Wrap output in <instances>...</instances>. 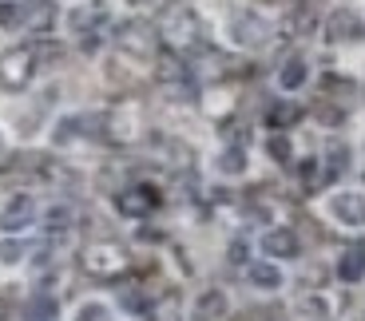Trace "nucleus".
Instances as JSON below:
<instances>
[{
	"label": "nucleus",
	"instance_id": "1",
	"mask_svg": "<svg viewBox=\"0 0 365 321\" xmlns=\"http://www.w3.org/2000/svg\"><path fill=\"white\" fill-rule=\"evenodd\" d=\"M80 266L83 274L100 278V282H115V278H123L131 270V254L123 246H115V242H91V246H83Z\"/></svg>",
	"mask_w": 365,
	"mask_h": 321
},
{
	"label": "nucleus",
	"instance_id": "2",
	"mask_svg": "<svg viewBox=\"0 0 365 321\" xmlns=\"http://www.w3.org/2000/svg\"><path fill=\"white\" fill-rule=\"evenodd\" d=\"M163 40L175 52H195L202 48V20L191 9H171L163 16Z\"/></svg>",
	"mask_w": 365,
	"mask_h": 321
},
{
	"label": "nucleus",
	"instance_id": "3",
	"mask_svg": "<svg viewBox=\"0 0 365 321\" xmlns=\"http://www.w3.org/2000/svg\"><path fill=\"white\" fill-rule=\"evenodd\" d=\"M115 44H119V52L135 56V60H155L159 32L147 24V20H128V24L115 28Z\"/></svg>",
	"mask_w": 365,
	"mask_h": 321
},
{
	"label": "nucleus",
	"instance_id": "4",
	"mask_svg": "<svg viewBox=\"0 0 365 321\" xmlns=\"http://www.w3.org/2000/svg\"><path fill=\"white\" fill-rule=\"evenodd\" d=\"M36 48H12V52L0 56V83L9 92H24L32 75H36Z\"/></svg>",
	"mask_w": 365,
	"mask_h": 321
},
{
	"label": "nucleus",
	"instance_id": "5",
	"mask_svg": "<svg viewBox=\"0 0 365 321\" xmlns=\"http://www.w3.org/2000/svg\"><path fill=\"white\" fill-rule=\"evenodd\" d=\"M115 206L119 214H128V219H147V214L159 211V191L147 183H135V186H123L115 194Z\"/></svg>",
	"mask_w": 365,
	"mask_h": 321
},
{
	"label": "nucleus",
	"instance_id": "6",
	"mask_svg": "<svg viewBox=\"0 0 365 321\" xmlns=\"http://www.w3.org/2000/svg\"><path fill=\"white\" fill-rule=\"evenodd\" d=\"M36 222V202L28 199V194H16L0 206V234H20Z\"/></svg>",
	"mask_w": 365,
	"mask_h": 321
},
{
	"label": "nucleus",
	"instance_id": "7",
	"mask_svg": "<svg viewBox=\"0 0 365 321\" xmlns=\"http://www.w3.org/2000/svg\"><path fill=\"white\" fill-rule=\"evenodd\" d=\"M326 211L334 222H341V226H365V199L357 191H338L329 194Z\"/></svg>",
	"mask_w": 365,
	"mask_h": 321
},
{
	"label": "nucleus",
	"instance_id": "8",
	"mask_svg": "<svg viewBox=\"0 0 365 321\" xmlns=\"http://www.w3.org/2000/svg\"><path fill=\"white\" fill-rule=\"evenodd\" d=\"M365 32V20L357 16L354 9H334L326 20V40L329 44H346V40H357Z\"/></svg>",
	"mask_w": 365,
	"mask_h": 321
},
{
	"label": "nucleus",
	"instance_id": "9",
	"mask_svg": "<svg viewBox=\"0 0 365 321\" xmlns=\"http://www.w3.org/2000/svg\"><path fill=\"white\" fill-rule=\"evenodd\" d=\"M266 20L262 16H255V12H238L235 20H230V40H235L238 48H258V44H266Z\"/></svg>",
	"mask_w": 365,
	"mask_h": 321
},
{
	"label": "nucleus",
	"instance_id": "10",
	"mask_svg": "<svg viewBox=\"0 0 365 321\" xmlns=\"http://www.w3.org/2000/svg\"><path fill=\"white\" fill-rule=\"evenodd\" d=\"M56 20V0H24L20 4V28L24 32H48Z\"/></svg>",
	"mask_w": 365,
	"mask_h": 321
},
{
	"label": "nucleus",
	"instance_id": "11",
	"mask_svg": "<svg viewBox=\"0 0 365 321\" xmlns=\"http://www.w3.org/2000/svg\"><path fill=\"white\" fill-rule=\"evenodd\" d=\"M68 24H72V32L88 36V44H91V32L108 28V9H103V4H96V0H88V4H80V9L68 16Z\"/></svg>",
	"mask_w": 365,
	"mask_h": 321
},
{
	"label": "nucleus",
	"instance_id": "12",
	"mask_svg": "<svg viewBox=\"0 0 365 321\" xmlns=\"http://www.w3.org/2000/svg\"><path fill=\"white\" fill-rule=\"evenodd\" d=\"M108 139L111 143H131V139L139 135V111L135 107H115L108 111Z\"/></svg>",
	"mask_w": 365,
	"mask_h": 321
},
{
	"label": "nucleus",
	"instance_id": "13",
	"mask_svg": "<svg viewBox=\"0 0 365 321\" xmlns=\"http://www.w3.org/2000/svg\"><path fill=\"white\" fill-rule=\"evenodd\" d=\"M155 75H159V83L163 88H171V92H187L191 88V68L182 64L179 56H159V64H155Z\"/></svg>",
	"mask_w": 365,
	"mask_h": 321
},
{
	"label": "nucleus",
	"instance_id": "14",
	"mask_svg": "<svg viewBox=\"0 0 365 321\" xmlns=\"http://www.w3.org/2000/svg\"><path fill=\"white\" fill-rule=\"evenodd\" d=\"M262 254H270V258H298L302 254V242H298L294 230L274 226V230H266V234H262Z\"/></svg>",
	"mask_w": 365,
	"mask_h": 321
},
{
	"label": "nucleus",
	"instance_id": "15",
	"mask_svg": "<svg viewBox=\"0 0 365 321\" xmlns=\"http://www.w3.org/2000/svg\"><path fill=\"white\" fill-rule=\"evenodd\" d=\"M227 313H230V302H227L222 290H202V294L195 298V305H191L195 321H222Z\"/></svg>",
	"mask_w": 365,
	"mask_h": 321
},
{
	"label": "nucleus",
	"instance_id": "16",
	"mask_svg": "<svg viewBox=\"0 0 365 321\" xmlns=\"http://www.w3.org/2000/svg\"><path fill=\"white\" fill-rule=\"evenodd\" d=\"M306 80H310V68H306L302 56H290V60L278 68V88H282V92H298Z\"/></svg>",
	"mask_w": 365,
	"mask_h": 321
},
{
	"label": "nucleus",
	"instance_id": "17",
	"mask_svg": "<svg viewBox=\"0 0 365 321\" xmlns=\"http://www.w3.org/2000/svg\"><path fill=\"white\" fill-rule=\"evenodd\" d=\"M294 313L306 321H326L329 313H334V305H329L326 294H302L298 302H294Z\"/></svg>",
	"mask_w": 365,
	"mask_h": 321
},
{
	"label": "nucleus",
	"instance_id": "18",
	"mask_svg": "<svg viewBox=\"0 0 365 321\" xmlns=\"http://www.w3.org/2000/svg\"><path fill=\"white\" fill-rule=\"evenodd\" d=\"M247 278H250V285H255V290H266V294L282 285V270L274 266V262H250Z\"/></svg>",
	"mask_w": 365,
	"mask_h": 321
},
{
	"label": "nucleus",
	"instance_id": "19",
	"mask_svg": "<svg viewBox=\"0 0 365 321\" xmlns=\"http://www.w3.org/2000/svg\"><path fill=\"white\" fill-rule=\"evenodd\" d=\"M298 120H302V107H298V103H274V107L266 111V127H274V131L294 127Z\"/></svg>",
	"mask_w": 365,
	"mask_h": 321
},
{
	"label": "nucleus",
	"instance_id": "20",
	"mask_svg": "<svg viewBox=\"0 0 365 321\" xmlns=\"http://www.w3.org/2000/svg\"><path fill=\"white\" fill-rule=\"evenodd\" d=\"M338 278H341V282H361V278H365V254H361V250H346V254H341Z\"/></svg>",
	"mask_w": 365,
	"mask_h": 321
},
{
	"label": "nucleus",
	"instance_id": "21",
	"mask_svg": "<svg viewBox=\"0 0 365 321\" xmlns=\"http://www.w3.org/2000/svg\"><path fill=\"white\" fill-rule=\"evenodd\" d=\"M215 167H219V174H247V155H242V147H227Z\"/></svg>",
	"mask_w": 365,
	"mask_h": 321
},
{
	"label": "nucleus",
	"instance_id": "22",
	"mask_svg": "<svg viewBox=\"0 0 365 321\" xmlns=\"http://www.w3.org/2000/svg\"><path fill=\"white\" fill-rule=\"evenodd\" d=\"M266 155H270L274 163H290V159H294V147H290V139H286L282 131H274V135L266 139Z\"/></svg>",
	"mask_w": 365,
	"mask_h": 321
},
{
	"label": "nucleus",
	"instance_id": "23",
	"mask_svg": "<svg viewBox=\"0 0 365 321\" xmlns=\"http://www.w3.org/2000/svg\"><path fill=\"white\" fill-rule=\"evenodd\" d=\"M72 321H111V310L103 302H83V305H76Z\"/></svg>",
	"mask_w": 365,
	"mask_h": 321
},
{
	"label": "nucleus",
	"instance_id": "24",
	"mask_svg": "<svg viewBox=\"0 0 365 321\" xmlns=\"http://www.w3.org/2000/svg\"><path fill=\"white\" fill-rule=\"evenodd\" d=\"M28 317H32V321H52L56 317V302H52V298H44V294H36L32 302H28Z\"/></svg>",
	"mask_w": 365,
	"mask_h": 321
},
{
	"label": "nucleus",
	"instance_id": "25",
	"mask_svg": "<svg viewBox=\"0 0 365 321\" xmlns=\"http://www.w3.org/2000/svg\"><path fill=\"white\" fill-rule=\"evenodd\" d=\"M48 226L52 230H68L72 226V206H68V202H56V206H48Z\"/></svg>",
	"mask_w": 365,
	"mask_h": 321
},
{
	"label": "nucleus",
	"instance_id": "26",
	"mask_svg": "<svg viewBox=\"0 0 365 321\" xmlns=\"http://www.w3.org/2000/svg\"><path fill=\"white\" fill-rule=\"evenodd\" d=\"M9 28H20V4L0 0V32H9Z\"/></svg>",
	"mask_w": 365,
	"mask_h": 321
},
{
	"label": "nucleus",
	"instance_id": "27",
	"mask_svg": "<svg viewBox=\"0 0 365 321\" xmlns=\"http://www.w3.org/2000/svg\"><path fill=\"white\" fill-rule=\"evenodd\" d=\"M24 258V246L20 242H0V266H16Z\"/></svg>",
	"mask_w": 365,
	"mask_h": 321
},
{
	"label": "nucleus",
	"instance_id": "28",
	"mask_svg": "<svg viewBox=\"0 0 365 321\" xmlns=\"http://www.w3.org/2000/svg\"><path fill=\"white\" fill-rule=\"evenodd\" d=\"M72 135H80V120H64V123H60V131L52 135V143L64 147V143H72Z\"/></svg>",
	"mask_w": 365,
	"mask_h": 321
},
{
	"label": "nucleus",
	"instance_id": "29",
	"mask_svg": "<svg viewBox=\"0 0 365 321\" xmlns=\"http://www.w3.org/2000/svg\"><path fill=\"white\" fill-rule=\"evenodd\" d=\"M227 258H230V262H235V266H238V262H247V242H230Z\"/></svg>",
	"mask_w": 365,
	"mask_h": 321
},
{
	"label": "nucleus",
	"instance_id": "30",
	"mask_svg": "<svg viewBox=\"0 0 365 321\" xmlns=\"http://www.w3.org/2000/svg\"><path fill=\"white\" fill-rule=\"evenodd\" d=\"M0 159H4V139H0Z\"/></svg>",
	"mask_w": 365,
	"mask_h": 321
},
{
	"label": "nucleus",
	"instance_id": "31",
	"mask_svg": "<svg viewBox=\"0 0 365 321\" xmlns=\"http://www.w3.org/2000/svg\"><path fill=\"white\" fill-rule=\"evenodd\" d=\"M0 317H4V302H0Z\"/></svg>",
	"mask_w": 365,
	"mask_h": 321
},
{
	"label": "nucleus",
	"instance_id": "32",
	"mask_svg": "<svg viewBox=\"0 0 365 321\" xmlns=\"http://www.w3.org/2000/svg\"><path fill=\"white\" fill-rule=\"evenodd\" d=\"M128 4H143V0H128Z\"/></svg>",
	"mask_w": 365,
	"mask_h": 321
}]
</instances>
